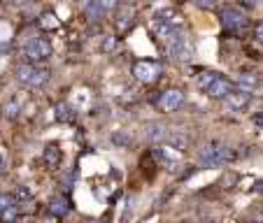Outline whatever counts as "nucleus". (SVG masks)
<instances>
[{
    "label": "nucleus",
    "instance_id": "2",
    "mask_svg": "<svg viewBox=\"0 0 263 223\" xmlns=\"http://www.w3.org/2000/svg\"><path fill=\"white\" fill-rule=\"evenodd\" d=\"M17 79L23 86L40 88V86H44L49 82V70L47 68H40V65H33V63H21L17 68Z\"/></svg>",
    "mask_w": 263,
    "mask_h": 223
},
{
    "label": "nucleus",
    "instance_id": "15",
    "mask_svg": "<svg viewBox=\"0 0 263 223\" xmlns=\"http://www.w3.org/2000/svg\"><path fill=\"white\" fill-rule=\"evenodd\" d=\"M42 158H44V163H47L49 168H58L63 156H61V149L56 147V144H47L44 151H42Z\"/></svg>",
    "mask_w": 263,
    "mask_h": 223
},
{
    "label": "nucleus",
    "instance_id": "14",
    "mask_svg": "<svg viewBox=\"0 0 263 223\" xmlns=\"http://www.w3.org/2000/svg\"><path fill=\"white\" fill-rule=\"evenodd\" d=\"M154 21L168 23L172 28H179V26H182V17H179V12H175L172 7H166V10H158L156 14H154Z\"/></svg>",
    "mask_w": 263,
    "mask_h": 223
},
{
    "label": "nucleus",
    "instance_id": "3",
    "mask_svg": "<svg viewBox=\"0 0 263 223\" xmlns=\"http://www.w3.org/2000/svg\"><path fill=\"white\" fill-rule=\"evenodd\" d=\"M52 53H54L52 42H49L47 37H33V40H28L26 47H23V56H26L28 63H33V65L49 61Z\"/></svg>",
    "mask_w": 263,
    "mask_h": 223
},
{
    "label": "nucleus",
    "instance_id": "29",
    "mask_svg": "<svg viewBox=\"0 0 263 223\" xmlns=\"http://www.w3.org/2000/svg\"><path fill=\"white\" fill-rule=\"evenodd\" d=\"M95 2H98V5H100L105 12L112 10V7H116V0H95Z\"/></svg>",
    "mask_w": 263,
    "mask_h": 223
},
{
    "label": "nucleus",
    "instance_id": "21",
    "mask_svg": "<svg viewBox=\"0 0 263 223\" xmlns=\"http://www.w3.org/2000/svg\"><path fill=\"white\" fill-rule=\"evenodd\" d=\"M2 112H5V119L14 121V119L19 117V112H21V105H19V100H10L7 105L2 107Z\"/></svg>",
    "mask_w": 263,
    "mask_h": 223
},
{
    "label": "nucleus",
    "instance_id": "24",
    "mask_svg": "<svg viewBox=\"0 0 263 223\" xmlns=\"http://www.w3.org/2000/svg\"><path fill=\"white\" fill-rule=\"evenodd\" d=\"M217 77H219L217 72H210V70H205V72L198 77V88H200V91H205V88H207V86H210L212 82L217 79Z\"/></svg>",
    "mask_w": 263,
    "mask_h": 223
},
{
    "label": "nucleus",
    "instance_id": "34",
    "mask_svg": "<svg viewBox=\"0 0 263 223\" xmlns=\"http://www.w3.org/2000/svg\"><path fill=\"white\" fill-rule=\"evenodd\" d=\"M12 223H28V221H26V219H21V216H17V219H14Z\"/></svg>",
    "mask_w": 263,
    "mask_h": 223
},
{
    "label": "nucleus",
    "instance_id": "20",
    "mask_svg": "<svg viewBox=\"0 0 263 223\" xmlns=\"http://www.w3.org/2000/svg\"><path fill=\"white\" fill-rule=\"evenodd\" d=\"M56 119H58V121H73L75 109L70 105H65V103H58V105H56Z\"/></svg>",
    "mask_w": 263,
    "mask_h": 223
},
{
    "label": "nucleus",
    "instance_id": "19",
    "mask_svg": "<svg viewBox=\"0 0 263 223\" xmlns=\"http://www.w3.org/2000/svg\"><path fill=\"white\" fill-rule=\"evenodd\" d=\"M131 23H133V7H124V14H119L116 19V28L124 33L131 28Z\"/></svg>",
    "mask_w": 263,
    "mask_h": 223
},
{
    "label": "nucleus",
    "instance_id": "22",
    "mask_svg": "<svg viewBox=\"0 0 263 223\" xmlns=\"http://www.w3.org/2000/svg\"><path fill=\"white\" fill-rule=\"evenodd\" d=\"M112 142H114L116 147H131L133 144V135L126 133V130H121V133H114L112 135Z\"/></svg>",
    "mask_w": 263,
    "mask_h": 223
},
{
    "label": "nucleus",
    "instance_id": "10",
    "mask_svg": "<svg viewBox=\"0 0 263 223\" xmlns=\"http://www.w3.org/2000/svg\"><path fill=\"white\" fill-rule=\"evenodd\" d=\"M231 91H233V82L231 79H226V77H217V79L205 88V93H207L210 98H214V100H224Z\"/></svg>",
    "mask_w": 263,
    "mask_h": 223
},
{
    "label": "nucleus",
    "instance_id": "33",
    "mask_svg": "<svg viewBox=\"0 0 263 223\" xmlns=\"http://www.w3.org/2000/svg\"><path fill=\"white\" fill-rule=\"evenodd\" d=\"M254 123H256V128L261 130V114H256V117H254Z\"/></svg>",
    "mask_w": 263,
    "mask_h": 223
},
{
    "label": "nucleus",
    "instance_id": "31",
    "mask_svg": "<svg viewBox=\"0 0 263 223\" xmlns=\"http://www.w3.org/2000/svg\"><path fill=\"white\" fill-rule=\"evenodd\" d=\"M112 47H114V37H107L105 44H103V49H105V51H112Z\"/></svg>",
    "mask_w": 263,
    "mask_h": 223
},
{
    "label": "nucleus",
    "instance_id": "6",
    "mask_svg": "<svg viewBox=\"0 0 263 223\" xmlns=\"http://www.w3.org/2000/svg\"><path fill=\"white\" fill-rule=\"evenodd\" d=\"M221 23L228 28V31H242L247 26V14L238 7H224L221 10Z\"/></svg>",
    "mask_w": 263,
    "mask_h": 223
},
{
    "label": "nucleus",
    "instance_id": "16",
    "mask_svg": "<svg viewBox=\"0 0 263 223\" xmlns=\"http://www.w3.org/2000/svg\"><path fill=\"white\" fill-rule=\"evenodd\" d=\"M68 212H70V202L65 198H54L52 205H49V214H54L56 219H63Z\"/></svg>",
    "mask_w": 263,
    "mask_h": 223
},
{
    "label": "nucleus",
    "instance_id": "8",
    "mask_svg": "<svg viewBox=\"0 0 263 223\" xmlns=\"http://www.w3.org/2000/svg\"><path fill=\"white\" fill-rule=\"evenodd\" d=\"M249 105H252V96L249 93H242V91H231L228 96L224 98L226 112H244Z\"/></svg>",
    "mask_w": 263,
    "mask_h": 223
},
{
    "label": "nucleus",
    "instance_id": "13",
    "mask_svg": "<svg viewBox=\"0 0 263 223\" xmlns=\"http://www.w3.org/2000/svg\"><path fill=\"white\" fill-rule=\"evenodd\" d=\"M166 135H168V128L163 126V123L151 121V123L145 126V137H147L151 144H163V142H166Z\"/></svg>",
    "mask_w": 263,
    "mask_h": 223
},
{
    "label": "nucleus",
    "instance_id": "17",
    "mask_svg": "<svg viewBox=\"0 0 263 223\" xmlns=\"http://www.w3.org/2000/svg\"><path fill=\"white\" fill-rule=\"evenodd\" d=\"M175 31H179V28H172V26H168V23H161V21H154L151 19V33L156 35V37H163V40H168L170 35Z\"/></svg>",
    "mask_w": 263,
    "mask_h": 223
},
{
    "label": "nucleus",
    "instance_id": "26",
    "mask_svg": "<svg viewBox=\"0 0 263 223\" xmlns=\"http://www.w3.org/2000/svg\"><path fill=\"white\" fill-rule=\"evenodd\" d=\"M193 5L198 10H217L219 7V0H193Z\"/></svg>",
    "mask_w": 263,
    "mask_h": 223
},
{
    "label": "nucleus",
    "instance_id": "7",
    "mask_svg": "<svg viewBox=\"0 0 263 223\" xmlns=\"http://www.w3.org/2000/svg\"><path fill=\"white\" fill-rule=\"evenodd\" d=\"M154 158H156L166 170H177L179 168V151H175V149L168 147V144H156Z\"/></svg>",
    "mask_w": 263,
    "mask_h": 223
},
{
    "label": "nucleus",
    "instance_id": "32",
    "mask_svg": "<svg viewBox=\"0 0 263 223\" xmlns=\"http://www.w3.org/2000/svg\"><path fill=\"white\" fill-rule=\"evenodd\" d=\"M2 172H5V156L0 154V174H2Z\"/></svg>",
    "mask_w": 263,
    "mask_h": 223
},
{
    "label": "nucleus",
    "instance_id": "9",
    "mask_svg": "<svg viewBox=\"0 0 263 223\" xmlns=\"http://www.w3.org/2000/svg\"><path fill=\"white\" fill-rule=\"evenodd\" d=\"M182 103H184V93L179 88H170L166 93H161V98H158V109L161 112H175Z\"/></svg>",
    "mask_w": 263,
    "mask_h": 223
},
{
    "label": "nucleus",
    "instance_id": "1",
    "mask_svg": "<svg viewBox=\"0 0 263 223\" xmlns=\"http://www.w3.org/2000/svg\"><path fill=\"white\" fill-rule=\"evenodd\" d=\"M235 158V149L224 144V142H210L207 147L200 149V160L207 168H219V165H228Z\"/></svg>",
    "mask_w": 263,
    "mask_h": 223
},
{
    "label": "nucleus",
    "instance_id": "18",
    "mask_svg": "<svg viewBox=\"0 0 263 223\" xmlns=\"http://www.w3.org/2000/svg\"><path fill=\"white\" fill-rule=\"evenodd\" d=\"M31 200H33V191L28 189V186H19V189H14V193H12V202L28 205ZM19 205H17V207H19Z\"/></svg>",
    "mask_w": 263,
    "mask_h": 223
},
{
    "label": "nucleus",
    "instance_id": "12",
    "mask_svg": "<svg viewBox=\"0 0 263 223\" xmlns=\"http://www.w3.org/2000/svg\"><path fill=\"white\" fill-rule=\"evenodd\" d=\"M163 144L172 147L175 151H187V149H189V135H187L184 130H177V128H175V130H168Z\"/></svg>",
    "mask_w": 263,
    "mask_h": 223
},
{
    "label": "nucleus",
    "instance_id": "27",
    "mask_svg": "<svg viewBox=\"0 0 263 223\" xmlns=\"http://www.w3.org/2000/svg\"><path fill=\"white\" fill-rule=\"evenodd\" d=\"M10 205H14V202H12V195H7V193H0V212H2V209H7Z\"/></svg>",
    "mask_w": 263,
    "mask_h": 223
},
{
    "label": "nucleus",
    "instance_id": "4",
    "mask_svg": "<svg viewBox=\"0 0 263 223\" xmlns=\"http://www.w3.org/2000/svg\"><path fill=\"white\" fill-rule=\"evenodd\" d=\"M168 53L175 58V61H191L193 56V47H191V40L187 33L175 31L168 37Z\"/></svg>",
    "mask_w": 263,
    "mask_h": 223
},
{
    "label": "nucleus",
    "instance_id": "30",
    "mask_svg": "<svg viewBox=\"0 0 263 223\" xmlns=\"http://www.w3.org/2000/svg\"><path fill=\"white\" fill-rule=\"evenodd\" d=\"M52 19H54L52 14H44L42 21H40V23H42V28H54V26H56V21H52Z\"/></svg>",
    "mask_w": 263,
    "mask_h": 223
},
{
    "label": "nucleus",
    "instance_id": "5",
    "mask_svg": "<svg viewBox=\"0 0 263 223\" xmlns=\"http://www.w3.org/2000/svg\"><path fill=\"white\" fill-rule=\"evenodd\" d=\"M133 77L140 84H151L161 77V65L156 61H135L133 63Z\"/></svg>",
    "mask_w": 263,
    "mask_h": 223
},
{
    "label": "nucleus",
    "instance_id": "28",
    "mask_svg": "<svg viewBox=\"0 0 263 223\" xmlns=\"http://www.w3.org/2000/svg\"><path fill=\"white\" fill-rule=\"evenodd\" d=\"M259 2H261V0H238V5L247 7V10H254V7H259Z\"/></svg>",
    "mask_w": 263,
    "mask_h": 223
},
{
    "label": "nucleus",
    "instance_id": "25",
    "mask_svg": "<svg viewBox=\"0 0 263 223\" xmlns=\"http://www.w3.org/2000/svg\"><path fill=\"white\" fill-rule=\"evenodd\" d=\"M84 12L86 14H89V17H91V19H98V17H103V14H105V10H103V7H100V5H98V2H89V5H84Z\"/></svg>",
    "mask_w": 263,
    "mask_h": 223
},
{
    "label": "nucleus",
    "instance_id": "11",
    "mask_svg": "<svg viewBox=\"0 0 263 223\" xmlns=\"http://www.w3.org/2000/svg\"><path fill=\"white\" fill-rule=\"evenodd\" d=\"M235 86H238V91H242V93H249V96H252V93L259 91L261 79H259V74H256V72H242V74H238Z\"/></svg>",
    "mask_w": 263,
    "mask_h": 223
},
{
    "label": "nucleus",
    "instance_id": "23",
    "mask_svg": "<svg viewBox=\"0 0 263 223\" xmlns=\"http://www.w3.org/2000/svg\"><path fill=\"white\" fill-rule=\"evenodd\" d=\"M17 216H19V207H17V205H10L7 209H2V212H0V221H2V223H12Z\"/></svg>",
    "mask_w": 263,
    "mask_h": 223
}]
</instances>
